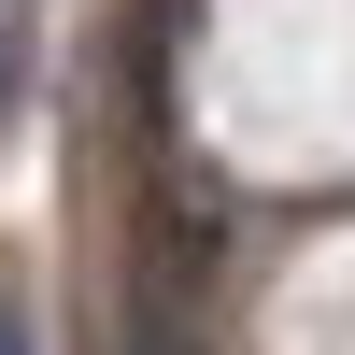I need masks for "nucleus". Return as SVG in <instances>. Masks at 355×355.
Listing matches in <instances>:
<instances>
[{
  "label": "nucleus",
  "instance_id": "1",
  "mask_svg": "<svg viewBox=\"0 0 355 355\" xmlns=\"http://www.w3.org/2000/svg\"><path fill=\"white\" fill-rule=\"evenodd\" d=\"M128 355H199V341H185V313H171V299H142V313H128Z\"/></svg>",
  "mask_w": 355,
  "mask_h": 355
},
{
  "label": "nucleus",
  "instance_id": "2",
  "mask_svg": "<svg viewBox=\"0 0 355 355\" xmlns=\"http://www.w3.org/2000/svg\"><path fill=\"white\" fill-rule=\"evenodd\" d=\"M0 355H15V327H0Z\"/></svg>",
  "mask_w": 355,
  "mask_h": 355
}]
</instances>
